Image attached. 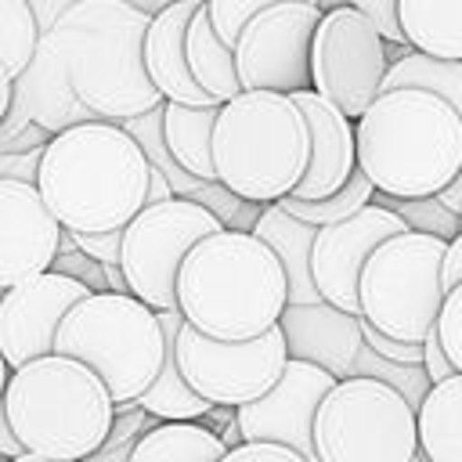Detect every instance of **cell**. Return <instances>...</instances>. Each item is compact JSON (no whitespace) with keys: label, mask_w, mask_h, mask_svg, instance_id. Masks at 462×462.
<instances>
[{"label":"cell","mask_w":462,"mask_h":462,"mask_svg":"<svg viewBox=\"0 0 462 462\" xmlns=\"http://www.w3.org/2000/svg\"><path fill=\"white\" fill-rule=\"evenodd\" d=\"M32 188L69 235L123 231L144 206L148 159L119 123L90 119L47 137Z\"/></svg>","instance_id":"obj_1"},{"label":"cell","mask_w":462,"mask_h":462,"mask_svg":"<svg viewBox=\"0 0 462 462\" xmlns=\"http://www.w3.org/2000/svg\"><path fill=\"white\" fill-rule=\"evenodd\" d=\"M354 166L383 199H426L462 173V112L422 90H379L354 119Z\"/></svg>","instance_id":"obj_2"},{"label":"cell","mask_w":462,"mask_h":462,"mask_svg":"<svg viewBox=\"0 0 462 462\" xmlns=\"http://www.w3.org/2000/svg\"><path fill=\"white\" fill-rule=\"evenodd\" d=\"M173 300L195 332L217 343H245L278 325L285 310V274L271 249L249 231H213L199 238L177 267Z\"/></svg>","instance_id":"obj_3"},{"label":"cell","mask_w":462,"mask_h":462,"mask_svg":"<svg viewBox=\"0 0 462 462\" xmlns=\"http://www.w3.org/2000/svg\"><path fill=\"white\" fill-rule=\"evenodd\" d=\"M148 14L130 0H72L47 32L76 101L108 123L144 116L162 105L141 61Z\"/></svg>","instance_id":"obj_4"},{"label":"cell","mask_w":462,"mask_h":462,"mask_svg":"<svg viewBox=\"0 0 462 462\" xmlns=\"http://www.w3.org/2000/svg\"><path fill=\"white\" fill-rule=\"evenodd\" d=\"M0 408L22 451L69 462L94 455L116 419L105 383L65 354H43L14 368Z\"/></svg>","instance_id":"obj_5"},{"label":"cell","mask_w":462,"mask_h":462,"mask_svg":"<svg viewBox=\"0 0 462 462\" xmlns=\"http://www.w3.org/2000/svg\"><path fill=\"white\" fill-rule=\"evenodd\" d=\"M209 162L213 180L235 199L274 206L307 170V123L289 94L238 90L217 108Z\"/></svg>","instance_id":"obj_6"},{"label":"cell","mask_w":462,"mask_h":462,"mask_svg":"<svg viewBox=\"0 0 462 462\" xmlns=\"http://www.w3.org/2000/svg\"><path fill=\"white\" fill-rule=\"evenodd\" d=\"M54 354L83 361L105 383L116 411H130L155 379L166 346L152 307L130 292H90L61 318Z\"/></svg>","instance_id":"obj_7"},{"label":"cell","mask_w":462,"mask_h":462,"mask_svg":"<svg viewBox=\"0 0 462 462\" xmlns=\"http://www.w3.org/2000/svg\"><path fill=\"white\" fill-rule=\"evenodd\" d=\"M440 253L444 238L422 231L383 238L357 274V318L397 343H422L444 300Z\"/></svg>","instance_id":"obj_8"},{"label":"cell","mask_w":462,"mask_h":462,"mask_svg":"<svg viewBox=\"0 0 462 462\" xmlns=\"http://www.w3.org/2000/svg\"><path fill=\"white\" fill-rule=\"evenodd\" d=\"M310 444L318 462H411L415 408L372 375H343L318 401Z\"/></svg>","instance_id":"obj_9"},{"label":"cell","mask_w":462,"mask_h":462,"mask_svg":"<svg viewBox=\"0 0 462 462\" xmlns=\"http://www.w3.org/2000/svg\"><path fill=\"white\" fill-rule=\"evenodd\" d=\"M220 231V220L188 199H166L155 206H141L126 227L119 231V274L126 292L152 310H177L173 282L188 249Z\"/></svg>","instance_id":"obj_10"},{"label":"cell","mask_w":462,"mask_h":462,"mask_svg":"<svg viewBox=\"0 0 462 462\" xmlns=\"http://www.w3.org/2000/svg\"><path fill=\"white\" fill-rule=\"evenodd\" d=\"M285 361L289 354L278 325L245 343H217L191 325H180L173 339V365L180 379L213 408H242L256 401L274 386Z\"/></svg>","instance_id":"obj_11"},{"label":"cell","mask_w":462,"mask_h":462,"mask_svg":"<svg viewBox=\"0 0 462 462\" xmlns=\"http://www.w3.org/2000/svg\"><path fill=\"white\" fill-rule=\"evenodd\" d=\"M383 72H386V43L372 29V22L357 14L350 4L321 11L307 54L310 90L354 123L379 94Z\"/></svg>","instance_id":"obj_12"},{"label":"cell","mask_w":462,"mask_h":462,"mask_svg":"<svg viewBox=\"0 0 462 462\" xmlns=\"http://www.w3.org/2000/svg\"><path fill=\"white\" fill-rule=\"evenodd\" d=\"M318 18L321 11L303 0H282L256 11L231 43L238 90H310L307 54Z\"/></svg>","instance_id":"obj_13"},{"label":"cell","mask_w":462,"mask_h":462,"mask_svg":"<svg viewBox=\"0 0 462 462\" xmlns=\"http://www.w3.org/2000/svg\"><path fill=\"white\" fill-rule=\"evenodd\" d=\"M401 231H408L404 220L379 202H368L336 224L314 227L307 267H310V285H314L318 300L339 314L357 318V274H361L368 253L383 238L401 235Z\"/></svg>","instance_id":"obj_14"},{"label":"cell","mask_w":462,"mask_h":462,"mask_svg":"<svg viewBox=\"0 0 462 462\" xmlns=\"http://www.w3.org/2000/svg\"><path fill=\"white\" fill-rule=\"evenodd\" d=\"M332 383H336V375H328L325 368L289 357L282 375L274 379V386L267 393H260L256 401L235 408L238 444L267 440V444L292 448L307 462H318L314 458V444H310V422H314L318 401L325 397V390Z\"/></svg>","instance_id":"obj_15"},{"label":"cell","mask_w":462,"mask_h":462,"mask_svg":"<svg viewBox=\"0 0 462 462\" xmlns=\"http://www.w3.org/2000/svg\"><path fill=\"white\" fill-rule=\"evenodd\" d=\"M90 289L58 274L43 271L0 292V357L7 368H22L43 354H54V332L72 303L87 300Z\"/></svg>","instance_id":"obj_16"},{"label":"cell","mask_w":462,"mask_h":462,"mask_svg":"<svg viewBox=\"0 0 462 462\" xmlns=\"http://www.w3.org/2000/svg\"><path fill=\"white\" fill-rule=\"evenodd\" d=\"M61 227L32 184L0 180V289L51 271Z\"/></svg>","instance_id":"obj_17"},{"label":"cell","mask_w":462,"mask_h":462,"mask_svg":"<svg viewBox=\"0 0 462 462\" xmlns=\"http://www.w3.org/2000/svg\"><path fill=\"white\" fill-rule=\"evenodd\" d=\"M289 101L307 123V170L289 191L292 199H325L354 173V123L314 90H296Z\"/></svg>","instance_id":"obj_18"},{"label":"cell","mask_w":462,"mask_h":462,"mask_svg":"<svg viewBox=\"0 0 462 462\" xmlns=\"http://www.w3.org/2000/svg\"><path fill=\"white\" fill-rule=\"evenodd\" d=\"M18 116V123H32L40 126L47 137L76 126V123H90L94 116L76 101L65 65L54 51V43L47 36L36 40V51L29 58V65L11 79V108Z\"/></svg>","instance_id":"obj_19"},{"label":"cell","mask_w":462,"mask_h":462,"mask_svg":"<svg viewBox=\"0 0 462 462\" xmlns=\"http://www.w3.org/2000/svg\"><path fill=\"white\" fill-rule=\"evenodd\" d=\"M202 0H170L159 11L148 14L144 25V40H141V61H144V76L152 83V90L162 101L173 105H191V108H206V105H220L209 94L199 90V83L188 72L184 61V29L188 18L195 14Z\"/></svg>","instance_id":"obj_20"},{"label":"cell","mask_w":462,"mask_h":462,"mask_svg":"<svg viewBox=\"0 0 462 462\" xmlns=\"http://www.w3.org/2000/svg\"><path fill=\"white\" fill-rule=\"evenodd\" d=\"M278 328L289 357L310 361L336 379L350 375V365L361 350L357 318L339 314L328 303H310V307H285L278 314Z\"/></svg>","instance_id":"obj_21"},{"label":"cell","mask_w":462,"mask_h":462,"mask_svg":"<svg viewBox=\"0 0 462 462\" xmlns=\"http://www.w3.org/2000/svg\"><path fill=\"white\" fill-rule=\"evenodd\" d=\"M249 235L256 242H263L271 249V256L278 260L282 274H285V307H310L321 303L314 285H310V242H314V227L300 224L296 217H289L278 206H260Z\"/></svg>","instance_id":"obj_22"},{"label":"cell","mask_w":462,"mask_h":462,"mask_svg":"<svg viewBox=\"0 0 462 462\" xmlns=\"http://www.w3.org/2000/svg\"><path fill=\"white\" fill-rule=\"evenodd\" d=\"M415 451L426 462H462V375L433 383L415 404Z\"/></svg>","instance_id":"obj_23"},{"label":"cell","mask_w":462,"mask_h":462,"mask_svg":"<svg viewBox=\"0 0 462 462\" xmlns=\"http://www.w3.org/2000/svg\"><path fill=\"white\" fill-rule=\"evenodd\" d=\"M393 18L408 51L462 61V0H397Z\"/></svg>","instance_id":"obj_24"},{"label":"cell","mask_w":462,"mask_h":462,"mask_svg":"<svg viewBox=\"0 0 462 462\" xmlns=\"http://www.w3.org/2000/svg\"><path fill=\"white\" fill-rule=\"evenodd\" d=\"M217 108L220 105H206V108H191V105H173L162 101L159 105V134H162V148L170 152V159L199 177V180H213V162H209V134L217 123Z\"/></svg>","instance_id":"obj_25"},{"label":"cell","mask_w":462,"mask_h":462,"mask_svg":"<svg viewBox=\"0 0 462 462\" xmlns=\"http://www.w3.org/2000/svg\"><path fill=\"white\" fill-rule=\"evenodd\" d=\"M224 451V437L202 422H155L130 444L126 462H220Z\"/></svg>","instance_id":"obj_26"},{"label":"cell","mask_w":462,"mask_h":462,"mask_svg":"<svg viewBox=\"0 0 462 462\" xmlns=\"http://www.w3.org/2000/svg\"><path fill=\"white\" fill-rule=\"evenodd\" d=\"M184 61H188V72L199 83V90L209 94L213 101H227V97L238 94L231 47L217 40V32H213V25L206 18V4H199L195 14L188 18V29H184Z\"/></svg>","instance_id":"obj_27"},{"label":"cell","mask_w":462,"mask_h":462,"mask_svg":"<svg viewBox=\"0 0 462 462\" xmlns=\"http://www.w3.org/2000/svg\"><path fill=\"white\" fill-rule=\"evenodd\" d=\"M379 90H422L462 112V61L430 58L419 51H401L397 61H386Z\"/></svg>","instance_id":"obj_28"},{"label":"cell","mask_w":462,"mask_h":462,"mask_svg":"<svg viewBox=\"0 0 462 462\" xmlns=\"http://www.w3.org/2000/svg\"><path fill=\"white\" fill-rule=\"evenodd\" d=\"M372 195H375L372 184H368V180L361 177V170L354 166V173L346 177V184H343L339 191H332V195H325V199H292V195H285V199H278L274 206L285 209L289 217H296V220L307 224V227H325V224H336V220L357 213L361 206H368Z\"/></svg>","instance_id":"obj_29"},{"label":"cell","mask_w":462,"mask_h":462,"mask_svg":"<svg viewBox=\"0 0 462 462\" xmlns=\"http://www.w3.org/2000/svg\"><path fill=\"white\" fill-rule=\"evenodd\" d=\"M40 29L25 0H0V61L11 72V79L29 65L36 51Z\"/></svg>","instance_id":"obj_30"},{"label":"cell","mask_w":462,"mask_h":462,"mask_svg":"<svg viewBox=\"0 0 462 462\" xmlns=\"http://www.w3.org/2000/svg\"><path fill=\"white\" fill-rule=\"evenodd\" d=\"M372 202H379L390 213H397L408 231H422V235H433V238H444V242L462 235V217H451L448 209H440L433 202V195H426V199H383V195H372Z\"/></svg>","instance_id":"obj_31"},{"label":"cell","mask_w":462,"mask_h":462,"mask_svg":"<svg viewBox=\"0 0 462 462\" xmlns=\"http://www.w3.org/2000/svg\"><path fill=\"white\" fill-rule=\"evenodd\" d=\"M433 339L440 346V354L448 357V365L462 375V285L444 292L440 307H437V318H433Z\"/></svg>","instance_id":"obj_32"},{"label":"cell","mask_w":462,"mask_h":462,"mask_svg":"<svg viewBox=\"0 0 462 462\" xmlns=\"http://www.w3.org/2000/svg\"><path fill=\"white\" fill-rule=\"evenodd\" d=\"M202 4H206V18H209L217 40L231 47L235 36H238V29H242L256 11L271 7V4H282V0H202ZM303 4H314V0H303Z\"/></svg>","instance_id":"obj_33"},{"label":"cell","mask_w":462,"mask_h":462,"mask_svg":"<svg viewBox=\"0 0 462 462\" xmlns=\"http://www.w3.org/2000/svg\"><path fill=\"white\" fill-rule=\"evenodd\" d=\"M220 462H307L303 455H296L292 448L282 444H267V440H253V444H235L220 455Z\"/></svg>","instance_id":"obj_34"},{"label":"cell","mask_w":462,"mask_h":462,"mask_svg":"<svg viewBox=\"0 0 462 462\" xmlns=\"http://www.w3.org/2000/svg\"><path fill=\"white\" fill-rule=\"evenodd\" d=\"M393 4H397V0H350V7H354L357 14H365V18L372 22V29L383 36V43L404 47L401 29H397V18H393Z\"/></svg>","instance_id":"obj_35"},{"label":"cell","mask_w":462,"mask_h":462,"mask_svg":"<svg viewBox=\"0 0 462 462\" xmlns=\"http://www.w3.org/2000/svg\"><path fill=\"white\" fill-rule=\"evenodd\" d=\"M76 253H83L94 263H116L119 260V231H97V235H69Z\"/></svg>","instance_id":"obj_36"},{"label":"cell","mask_w":462,"mask_h":462,"mask_svg":"<svg viewBox=\"0 0 462 462\" xmlns=\"http://www.w3.org/2000/svg\"><path fill=\"white\" fill-rule=\"evenodd\" d=\"M47 144V141H43ZM36 144L32 152H0V180H22V184H32L36 180V162H40V148Z\"/></svg>","instance_id":"obj_37"},{"label":"cell","mask_w":462,"mask_h":462,"mask_svg":"<svg viewBox=\"0 0 462 462\" xmlns=\"http://www.w3.org/2000/svg\"><path fill=\"white\" fill-rule=\"evenodd\" d=\"M437 278H440V292H451V289L462 285V235H455V238L444 242Z\"/></svg>","instance_id":"obj_38"},{"label":"cell","mask_w":462,"mask_h":462,"mask_svg":"<svg viewBox=\"0 0 462 462\" xmlns=\"http://www.w3.org/2000/svg\"><path fill=\"white\" fill-rule=\"evenodd\" d=\"M419 368H422V375H426V383H430V386H433V383H440V379H448V375H458V372L448 365V357L440 354V346H437L433 332L422 339V361H419Z\"/></svg>","instance_id":"obj_39"},{"label":"cell","mask_w":462,"mask_h":462,"mask_svg":"<svg viewBox=\"0 0 462 462\" xmlns=\"http://www.w3.org/2000/svg\"><path fill=\"white\" fill-rule=\"evenodd\" d=\"M433 202H437L440 209H448L451 217H462V173H455L444 188H437V191H433Z\"/></svg>","instance_id":"obj_40"},{"label":"cell","mask_w":462,"mask_h":462,"mask_svg":"<svg viewBox=\"0 0 462 462\" xmlns=\"http://www.w3.org/2000/svg\"><path fill=\"white\" fill-rule=\"evenodd\" d=\"M22 455V444L14 440V433H11V426H7V415H4V408H0V462H11V458H18Z\"/></svg>","instance_id":"obj_41"},{"label":"cell","mask_w":462,"mask_h":462,"mask_svg":"<svg viewBox=\"0 0 462 462\" xmlns=\"http://www.w3.org/2000/svg\"><path fill=\"white\" fill-rule=\"evenodd\" d=\"M166 199H173V195H170V188H166L162 173L148 166V191H144V206H155V202H166Z\"/></svg>","instance_id":"obj_42"},{"label":"cell","mask_w":462,"mask_h":462,"mask_svg":"<svg viewBox=\"0 0 462 462\" xmlns=\"http://www.w3.org/2000/svg\"><path fill=\"white\" fill-rule=\"evenodd\" d=\"M7 108H11V72H7L4 61H0V123H4Z\"/></svg>","instance_id":"obj_43"},{"label":"cell","mask_w":462,"mask_h":462,"mask_svg":"<svg viewBox=\"0 0 462 462\" xmlns=\"http://www.w3.org/2000/svg\"><path fill=\"white\" fill-rule=\"evenodd\" d=\"M11 462H69V458H47V455H29V451H22V455L11 458Z\"/></svg>","instance_id":"obj_44"},{"label":"cell","mask_w":462,"mask_h":462,"mask_svg":"<svg viewBox=\"0 0 462 462\" xmlns=\"http://www.w3.org/2000/svg\"><path fill=\"white\" fill-rule=\"evenodd\" d=\"M130 4H134L137 11H144V14H152V7L159 11V7H162V4H170V0H130Z\"/></svg>","instance_id":"obj_45"},{"label":"cell","mask_w":462,"mask_h":462,"mask_svg":"<svg viewBox=\"0 0 462 462\" xmlns=\"http://www.w3.org/2000/svg\"><path fill=\"white\" fill-rule=\"evenodd\" d=\"M343 4H350V0H314L318 11H332V7H343Z\"/></svg>","instance_id":"obj_46"},{"label":"cell","mask_w":462,"mask_h":462,"mask_svg":"<svg viewBox=\"0 0 462 462\" xmlns=\"http://www.w3.org/2000/svg\"><path fill=\"white\" fill-rule=\"evenodd\" d=\"M7 375H11V368H7V361L0 357V397H4V386H7Z\"/></svg>","instance_id":"obj_47"},{"label":"cell","mask_w":462,"mask_h":462,"mask_svg":"<svg viewBox=\"0 0 462 462\" xmlns=\"http://www.w3.org/2000/svg\"><path fill=\"white\" fill-rule=\"evenodd\" d=\"M411 462H426V458H422V455H419V451H415V455H411Z\"/></svg>","instance_id":"obj_48"},{"label":"cell","mask_w":462,"mask_h":462,"mask_svg":"<svg viewBox=\"0 0 462 462\" xmlns=\"http://www.w3.org/2000/svg\"><path fill=\"white\" fill-rule=\"evenodd\" d=\"M0 292H4V289H0Z\"/></svg>","instance_id":"obj_49"}]
</instances>
